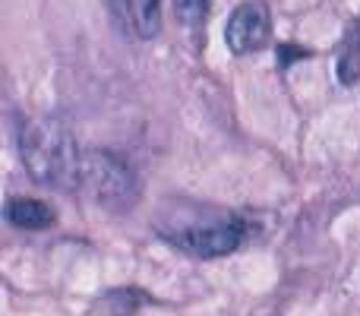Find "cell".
<instances>
[{
    "label": "cell",
    "instance_id": "cell-1",
    "mask_svg": "<svg viewBox=\"0 0 360 316\" xmlns=\"http://www.w3.org/2000/svg\"><path fill=\"white\" fill-rule=\"evenodd\" d=\"M19 156L22 165L38 184L57 190H76L82 174V152L76 139L60 120L38 118L29 120L19 133Z\"/></svg>",
    "mask_w": 360,
    "mask_h": 316
},
{
    "label": "cell",
    "instance_id": "cell-2",
    "mask_svg": "<svg viewBox=\"0 0 360 316\" xmlns=\"http://www.w3.org/2000/svg\"><path fill=\"white\" fill-rule=\"evenodd\" d=\"M79 187L95 203L111 212L133 209L139 199V180H136V174H133V168L108 149L82 152Z\"/></svg>",
    "mask_w": 360,
    "mask_h": 316
},
{
    "label": "cell",
    "instance_id": "cell-3",
    "mask_svg": "<svg viewBox=\"0 0 360 316\" xmlns=\"http://www.w3.org/2000/svg\"><path fill=\"white\" fill-rule=\"evenodd\" d=\"M158 234L171 244V247L184 250L190 256L199 260H215V256H228L240 247L247 225L234 215H221V218H190L180 222L174 228L158 225Z\"/></svg>",
    "mask_w": 360,
    "mask_h": 316
},
{
    "label": "cell",
    "instance_id": "cell-4",
    "mask_svg": "<svg viewBox=\"0 0 360 316\" xmlns=\"http://www.w3.org/2000/svg\"><path fill=\"white\" fill-rule=\"evenodd\" d=\"M269 35H272V16L262 0L240 4L231 13L228 29H224V42L234 54H253V51L266 48Z\"/></svg>",
    "mask_w": 360,
    "mask_h": 316
},
{
    "label": "cell",
    "instance_id": "cell-5",
    "mask_svg": "<svg viewBox=\"0 0 360 316\" xmlns=\"http://www.w3.org/2000/svg\"><path fill=\"white\" fill-rule=\"evenodd\" d=\"M4 215L13 228H25V231H41V228H51V225H54V209H51L48 203H41V199L16 196L6 203Z\"/></svg>",
    "mask_w": 360,
    "mask_h": 316
},
{
    "label": "cell",
    "instance_id": "cell-6",
    "mask_svg": "<svg viewBox=\"0 0 360 316\" xmlns=\"http://www.w3.org/2000/svg\"><path fill=\"white\" fill-rule=\"evenodd\" d=\"M130 19L136 25L139 38H155L162 29V19H158V0H124Z\"/></svg>",
    "mask_w": 360,
    "mask_h": 316
},
{
    "label": "cell",
    "instance_id": "cell-7",
    "mask_svg": "<svg viewBox=\"0 0 360 316\" xmlns=\"http://www.w3.org/2000/svg\"><path fill=\"white\" fill-rule=\"evenodd\" d=\"M174 13L186 29H199L212 13V0H174Z\"/></svg>",
    "mask_w": 360,
    "mask_h": 316
},
{
    "label": "cell",
    "instance_id": "cell-8",
    "mask_svg": "<svg viewBox=\"0 0 360 316\" xmlns=\"http://www.w3.org/2000/svg\"><path fill=\"white\" fill-rule=\"evenodd\" d=\"M338 80L345 82V86H351V82L360 80V51H345L342 61H338Z\"/></svg>",
    "mask_w": 360,
    "mask_h": 316
},
{
    "label": "cell",
    "instance_id": "cell-9",
    "mask_svg": "<svg viewBox=\"0 0 360 316\" xmlns=\"http://www.w3.org/2000/svg\"><path fill=\"white\" fill-rule=\"evenodd\" d=\"M278 61H281V67H288V63L294 61V57H310V51H300V48H288V44H281L278 48Z\"/></svg>",
    "mask_w": 360,
    "mask_h": 316
}]
</instances>
